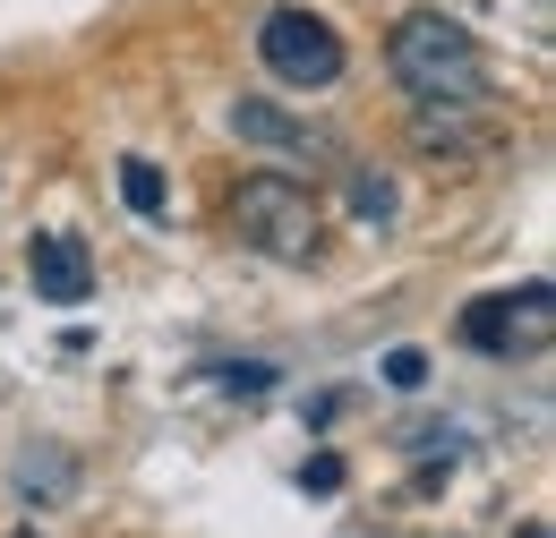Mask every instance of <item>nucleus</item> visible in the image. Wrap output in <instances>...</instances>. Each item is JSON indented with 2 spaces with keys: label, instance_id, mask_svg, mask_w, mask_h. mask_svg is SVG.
<instances>
[{
  "label": "nucleus",
  "instance_id": "9b49d317",
  "mask_svg": "<svg viewBox=\"0 0 556 538\" xmlns=\"http://www.w3.org/2000/svg\"><path fill=\"white\" fill-rule=\"evenodd\" d=\"M17 478H26V487H52V496H61V487H70V462H61V453H52V462H35V453H26V462H17Z\"/></svg>",
  "mask_w": 556,
  "mask_h": 538
},
{
  "label": "nucleus",
  "instance_id": "423d86ee",
  "mask_svg": "<svg viewBox=\"0 0 556 538\" xmlns=\"http://www.w3.org/2000/svg\"><path fill=\"white\" fill-rule=\"evenodd\" d=\"M231 129L249 137V145H275V154H308V163H326V154H334L326 137L308 129V120H291V112L257 103V94H249V103H231Z\"/></svg>",
  "mask_w": 556,
  "mask_h": 538
},
{
  "label": "nucleus",
  "instance_id": "1a4fd4ad",
  "mask_svg": "<svg viewBox=\"0 0 556 538\" xmlns=\"http://www.w3.org/2000/svg\"><path fill=\"white\" fill-rule=\"evenodd\" d=\"M386 385H394V394H419V385H428V359H419V350H386Z\"/></svg>",
  "mask_w": 556,
  "mask_h": 538
},
{
  "label": "nucleus",
  "instance_id": "ddd939ff",
  "mask_svg": "<svg viewBox=\"0 0 556 538\" xmlns=\"http://www.w3.org/2000/svg\"><path fill=\"white\" fill-rule=\"evenodd\" d=\"M522 538H548V522H522Z\"/></svg>",
  "mask_w": 556,
  "mask_h": 538
},
{
  "label": "nucleus",
  "instance_id": "6e6552de",
  "mask_svg": "<svg viewBox=\"0 0 556 538\" xmlns=\"http://www.w3.org/2000/svg\"><path fill=\"white\" fill-rule=\"evenodd\" d=\"M351 205H359L368 222H394V180H386V171H351Z\"/></svg>",
  "mask_w": 556,
  "mask_h": 538
},
{
  "label": "nucleus",
  "instance_id": "39448f33",
  "mask_svg": "<svg viewBox=\"0 0 556 538\" xmlns=\"http://www.w3.org/2000/svg\"><path fill=\"white\" fill-rule=\"evenodd\" d=\"M26 273H35V299H52V308H77L94 291V257H86L77 231H35L26 240Z\"/></svg>",
  "mask_w": 556,
  "mask_h": 538
},
{
  "label": "nucleus",
  "instance_id": "4468645a",
  "mask_svg": "<svg viewBox=\"0 0 556 538\" xmlns=\"http://www.w3.org/2000/svg\"><path fill=\"white\" fill-rule=\"evenodd\" d=\"M17 538H35V530H17Z\"/></svg>",
  "mask_w": 556,
  "mask_h": 538
},
{
  "label": "nucleus",
  "instance_id": "7ed1b4c3",
  "mask_svg": "<svg viewBox=\"0 0 556 538\" xmlns=\"http://www.w3.org/2000/svg\"><path fill=\"white\" fill-rule=\"evenodd\" d=\"M454 334L488 350V359H514V350H548L556 342V291L548 282H522V291H496V299H471Z\"/></svg>",
  "mask_w": 556,
  "mask_h": 538
},
{
  "label": "nucleus",
  "instance_id": "0eeeda50",
  "mask_svg": "<svg viewBox=\"0 0 556 538\" xmlns=\"http://www.w3.org/2000/svg\"><path fill=\"white\" fill-rule=\"evenodd\" d=\"M121 197H129V214H163V171L129 154V163H121Z\"/></svg>",
  "mask_w": 556,
  "mask_h": 538
},
{
  "label": "nucleus",
  "instance_id": "f257e3e1",
  "mask_svg": "<svg viewBox=\"0 0 556 538\" xmlns=\"http://www.w3.org/2000/svg\"><path fill=\"white\" fill-rule=\"evenodd\" d=\"M386 68H394V86L412 94L419 112H463V103H480V86H488L480 35L463 17H445V9H412L394 26V43H386Z\"/></svg>",
  "mask_w": 556,
  "mask_h": 538
},
{
  "label": "nucleus",
  "instance_id": "f03ea898",
  "mask_svg": "<svg viewBox=\"0 0 556 538\" xmlns=\"http://www.w3.org/2000/svg\"><path fill=\"white\" fill-rule=\"evenodd\" d=\"M231 231L257 248V257H275V266H308L317 257V197L291 180V171H249L240 189H231Z\"/></svg>",
  "mask_w": 556,
  "mask_h": 538
},
{
  "label": "nucleus",
  "instance_id": "f8f14e48",
  "mask_svg": "<svg viewBox=\"0 0 556 538\" xmlns=\"http://www.w3.org/2000/svg\"><path fill=\"white\" fill-rule=\"evenodd\" d=\"M300 478H308L317 496H334V487H343V453H317V462H308V471H300Z\"/></svg>",
  "mask_w": 556,
  "mask_h": 538
},
{
  "label": "nucleus",
  "instance_id": "9d476101",
  "mask_svg": "<svg viewBox=\"0 0 556 538\" xmlns=\"http://www.w3.org/2000/svg\"><path fill=\"white\" fill-rule=\"evenodd\" d=\"M223 385H231V394H266V385H275V368H266V359H231V368H223Z\"/></svg>",
  "mask_w": 556,
  "mask_h": 538
},
{
  "label": "nucleus",
  "instance_id": "20e7f679",
  "mask_svg": "<svg viewBox=\"0 0 556 538\" xmlns=\"http://www.w3.org/2000/svg\"><path fill=\"white\" fill-rule=\"evenodd\" d=\"M257 61L275 68L282 86L317 94V86H334V77H343V35H334L317 9H275V17L257 26Z\"/></svg>",
  "mask_w": 556,
  "mask_h": 538
}]
</instances>
